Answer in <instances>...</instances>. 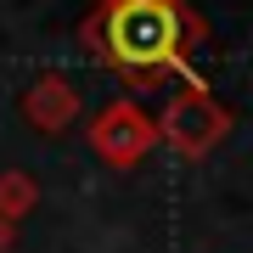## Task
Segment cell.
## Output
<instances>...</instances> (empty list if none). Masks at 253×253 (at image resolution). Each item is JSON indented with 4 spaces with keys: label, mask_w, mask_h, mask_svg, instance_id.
Masks as SVG:
<instances>
[{
    "label": "cell",
    "mask_w": 253,
    "mask_h": 253,
    "mask_svg": "<svg viewBox=\"0 0 253 253\" xmlns=\"http://www.w3.org/2000/svg\"><path fill=\"white\" fill-rule=\"evenodd\" d=\"M225 129H231V107L197 79H186L169 96V107L158 113V141H169L180 158H208L225 141Z\"/></svg>",
    "instance_id": "7a4b0ae2"
},
{
    "label": "cell",
    "mask_w": 253,
    "mask_h": 253,
    "mask_svg": "<svg viewBox=\"0 0 253 253\" xmlns=\"http://www.w3.org/2000/svg\"><path fill=\"white\" fill-rule=\"evenodd\" d=\"M96 6H107V0H96Z\"/></svg>",
    "instance_id": "52a82bcc"
},
{
    "label": "cell",
    "mask_w": 253,
    "mask_h": 253,
    "mask_svg": "<svg viewBox=\"0 0 253 253\" xmlns=\"http://www.w3.org/2000/svg\"><path fill=\"white\" fill-rule=\"evenodd\" d=\"M79 34L113 73L129 79V90H158L203 45V17L186 0H107L84 17Z\"/></svg>",
    "instance_id": "6da1fadb"
},
{
    "label": "cell",
    "mask_w": 253,
    "mask_h": 253,
    "mask_svg": "<svg viewBox=\"0 0 253 253\" xmlns=\"http://www.w3.org/2000/svg\"><path fill=\"white\" fill-rule=\"evenodd\" d=\"M34 203H40V186H34V174L28 169H6L0 174V219H28L34 214Z\"/></svg>",
    "instance_id": "5b68a950"
},
{
    "label": "cell",
    "mask_w": 253,
    "mask_h": 253,
    "mask_svg": "<svg viewBox=\"0 0 253 253\" xmlns=\"http://www.w3.org/2000/svg\"><path fill=\"white\" fill-rule=\"evenodd\" d=\"M174 6H180V0H174Z\"/></svg>",
    "instance_id": "ba28073f"
},
{
    "label": "cell",
    "mask_w": 253,
    "mask_h": 253,
    "mask_svg": "<svg viewBox=\"0 0 253 253\" xmlns=\"http://www.w3.org/2000/svg\"><path fill=\"white\" fill-rule=\"evenodd\" d=\"M90 152L113 169H135L146 163V152L158 146V118L141 107V101H107L96 118H90Z\"/></svg>",
    "instance_id": "3957f363"
},
{
    "label": "cell",
    "mask_w": 253,
    "mask_h": 253,
    "mask_svg": "<svg viewBox=\"0 0 253 253\" xmlns=\"http://www.w3.org/2000/svg\"><path fill=\"white\" fill-rule=\"evenodd\" d=\"M11 236H17V225H11V219H0V253L11 248Z\"/></svg>",
    "instance_id": "8992f818"
},
{
    "label": "cell",
    "mask_w": 253,
    "mask_h": 253,
    "mask_svg": "<svg viewBox=\"0 0 253 253\" xmlns=\"http://www.w3.org/2000/svg\"><path fill=\"white\" fill-rule=\"evenodd\" d=\"M23 118L40 129V135H62V129L79 118V84L68 73H34V84L23 90Z\"/></svg>",
    "instance_id": "277c9868"
}]
</instances>
